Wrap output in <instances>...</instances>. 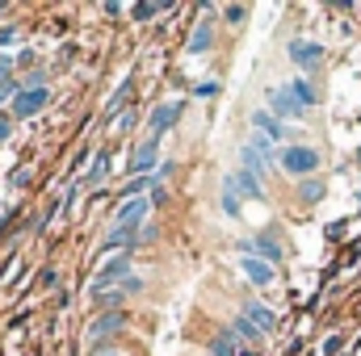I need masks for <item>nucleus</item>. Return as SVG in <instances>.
I'll return each mask as SVG.
<instances>
[{
  "label": "nucleus",
  "mask_w": 361,
  "mask_h": 356,
  "mask_svg": "<svg viewBox=\"0 0 361 356\" xmlns=\"http://www.w3.org/2000/svg\"><path fill=\"white\" fill-rule=\"evenodd\" d=\"M277 164H281L290 177H311V172L319 168V151H315V147H298V143H290V147L277 151Z\"/></svg>",
  "instance_id": "1"
},
{
  "label": "nucleus",
  "mask_w": 361,
  "mask_h": 356,
  "mask_svg": "<svg viewBox=\"0 0 361 356\" xmlns=\"http://www.w3.org/2000/svg\"><path fill=\"white\" fill-rule=\"evenodd\" d=\"M147 214H152V197H126V201L118 205L114 222H118V231H135Z\"/></svg>",
  "instance_id": "2"
},
{
  "label": "nucleus",
  "mask_w": 361,
  "mask_h": 356,
  "mask_svg": "<svg viewBox=\"0 0 361 356\" xmlns=\"http://www.w3.org/2000/svg\"><path fill=\"white\" fill-rule=\"evenodd\" d=\"M47 101H51V89H25L13 96V117L17 122H25V117H34V113H42L47 109Z\"/></svg>",
  "instance_id": "3"
},
{
  "label": "nucleus",
  "mask_w": 361,
  "mask_h": 356,
  "mask_svg": "<svg viewBox=\"0 0 361 356\" xmlns=\"http://www.w3.org/2000/svg\"><path fill=\"white\" fill-rule=\"evenodd\" d=\"M126 276H130V260H126V256L109 260V265H105L101 272H97V276H92V298H97V293H105L109 285H122Z\"/></svg>",
  "instance_id": "4"
},
{
  "label": "nucleus",
  "mask_w": 361,
  "mask_h": 356,
  "mask_svg": "<svg viewBox=\"0 0 361 356\" xmlns=\"http://www.w3.org/2000/svg\"><path fill=\"white\" fill-rule=\"evenodd\" d=\"M269 113L277 117V122H281V117L294 122V117H302V105H298V101L290 96V89L281 84V89H269Z\"/></svg>",
  "instance_id": "5"
},
{
  "label": "nucleus",
  "mask_w": 361,
  "mask_h": 356,
  "mask_svg": "<svg viewBox=\"0 0 361 356\" xmlns=\"http://www.w3.org/2000/svg\"><path fill=\"white\" fill-rule=\"evenodd\" d=\"M227 189H231L235 197H265V180L252 177L248 168H235V172L227 177Z\"/></svg>",
  "instance_id": "6"
},
{
  "label": "nucleus",
  "mask_w": 361,
  "mask_h": 356,
  "mask_svg": "<svg viewBox=\"0 0 361 356\" xmlns=\"http://www.w3.org/2000/svg\"><path fill=\"white\" fill-rule=\"evenodd\" d=\"M177 117H180V101H164V105H156V109H152V122H147V126H152V139H160L164 130H173Z\"/></svg>",
  "instance_id": "7"
},
{
  "label": "nucleus",
  "mask_w": 361,
  "mask_h": 356,
  "mask_svg": "<svg viewBox=\"0 0 361 356\" xmlns=\"http://www.w3.org/2000/svg\"><path fill=\"white\" fill-rule=\"evenodd\" d=\"M244 319H248V323H252V327H257L261 336H269L273 327H277V314H273L265 302H252V298L244 302Z\"/></svg>",
  "instance_id": "8"
},
{
  "label": "nucleus",
  "mask_w": 361,
  "mask_h": 356,
  "mask_svg": "<svg viewBox=\"0 0 361 356\" xmlns=\"http://www.w3.org/2000/svg\"><path fill=\"white\" fill-rule=\"evenodd\" d=\"M240 268H244V276H248L257 289L273 285V276H277V272H273V265H265L261 256H240Z\"/></svg>",
  "instance_id": "9"
},
{
  "label": "nucleus",
  "mask_w": 361,
  "mask_h": 356,
  "mask_svg": "<svg viewBox=\"0 0 361 356\" xmlns=\"http://www.w3.org/2000/svg\"><path fill=\"white\" fill-rule=\"evenodd\" d=\"M319 55H324V46H319V42H302V38H294V42H290V59H294L302 72H311V68L319 63Z\"/></svg>",
  "instance_id": "10"
},
{
  "label": "nucleus",
  "mask_w": 361,
  "mask_h": 356,
  "mask_svg": "<svg viewBox=\"0 0 361 356\" xmlns=\"http://www.w3.org/2000/svg\"><path fill=\"white\" fill-rule=\"evenodd\" d=\"M252 130H257V134H265L269 143H286V126L273 117L269 109H257V113H252Z\"/></svg>",
  "instance_id": "11"
},
{
  "label": "nucleus",
  "mask_w": 361,
  "mask_h": 356,
  "mask_svg": "<svg viewBox=\"0 0 361 356\" xmlns=\"http://www.w3.org/2000/svg\"><path fill=\"white\" fill-rule=\"evenodd\" d=\"M156 151H160V139L147 134V143H143V147L135 151V160H130V172H135V177H147V172L156 168Z\"/></svg>",
  "instance_id": "12"
},
{
  "label": "nucleus",
  "mask_w": 361,
  "mask_h": 356,
  "mask_svg": "<svg viewBox=\"0 0 361 356\" xmlns=\"http://www.w3.org/2000/svg\"><path fill=\"white\" fill-rule=\"evenodd\" d=\"M252 252H261L265 265H277V260H281V248H277L273 235H257V243H244V256H252Z\"/></svg>",
  "instance_id": "13"
},
{
  "label": "nucleus",
  "mask_w": 361,
  "mask_h": 356,
  "mask_svg": "<svg viewBox=\"0 0 361 356\" xmlns=\"http://www.w3.org/2000/svg\"><path fill=\"white\" fill-rule=\"evenodd\" d=\"M210 42H214V30H210V21H202V25L193 30V38H189V55H202V51H210Z\"/></svg>",
  "instance_id": "14"
},
{
  "label": "nucleus",
  "mask_w": 361,
  "mask_h": 356,
  "mask_svg": "<svg viewBox=\"0 0 361 356\" xmlns=\"http://www.w3.org/2000/svg\"><path fill=\"white\" fill-rule=\"evenodd\" d=\"M122 323H126V319H122L118 310H109V314H101V319L92 323V340H97V336H114V331H122Z\"/></svg>",
  "instance_id": "15"
},
{
  "label": "nucleus",
  "mask_w": 361,
  "mask_h": 356,
  "mask_svg": "<svg viewBox=\"0 0 361 356\" xmlns=\"http://www.w3.org/2000/svg\"><path fill=\"white\" fill-rule=\"evenodd\" d=\"M227 331H231V340H244V344H257V340H261V331H257L244 314H240V319H231V327H227Z\"/></svg>",
  "instance_id": "16"
},
{
  "label": "nucleus",
  "mask_w": 361,
  "mask_h": 356,
  "mask_svg": "<svg viewBox=\"0 0 361 356\" xmlns=\"http://www.w3.org/2000/svg\"><path fill=\"white\" fill-rule=\"evenodd\" d=\"M286 89H290V96H294V101H298L302 109L319 101V96H315V89H311V80H294V84H286Z\"/></svg>",
  "instance_id": "17"
},
{
  "label": "nucleus",
  "mask_w": 361,
  "mask_h": 356,
  "mask_svg": "<svg viewBox=\"0 0 361 356\" xmlns=\"http://www.w3.org/2000/svg\"><path fill=\"white\" fill-rule=\"evenodd\" d=\"M240 155H244V168H248L252 177H265V172H269V164H273V160H265V155H257L252 147H244Z\"/></svg>",
  "instance_id": "18"
},
{
  "label": "nucleus",
  "mask_w": 361,
  "mask_h": 356,
  "mask_svg": "<svg viewBox=\"0 0 361 356\" xmlns=\"http://www.w3.org/2000/svg\"><path fill=\"white\" fill-rule=\"evenodd\" d=\"M210 356H240L235 340H231V331H219V336L210 340Z\"/></svg>",
  "instance_id": "19"
},
{
  "label": "nucleus",
  "mask_w": 361,
  "mask_h": 356,
  "mask_svg": "<svg viewBox=\"0 0 361 356\" xmlns=\"http://www.w3.org/2000/svg\"><path fill=\"white\" fill-rule=\"evenodd\" d=\"M169 8H173V4H135L130 17H135V21H152L156 13H169Z\"/></svg>",
  "instance_id": "20"
},
{
  "label": "nucleus",
  "mask_w": 361,
  "mask_h": 356,
  "mask_svg": "<svg viewBox=\"0 0 361 356\" xmlns=\"http://www.w3.org/2000/svg\"><path fill=\"white\" fill-rule=\"evenodd\" d=\"M105 172H109V155H97V164L89 168L85 184H101V180H105Z\"/></svg>",
  "instance_id": "21"
},
{
  "label": "nucleus",
  "mask_w": 361,
  "mask_h": 356,
  "mask_svg": "<svg viewBox=\"0 0 361 356\" xmlns=\"http://www.w3.org/2000/svg\"><path fill=\"white\" fill-rule=\"evenodd\" d=\"M143 189H152V177H135V180H126V197H143Z\"/></svg>",
  "instance_id": "22"
},
{
  "label": "nucleus",
  "mask_w": 361,
  "mask_h": 356,
  "mask_svg": "<svg viewBox=\"0 0 361 356\" xmlns=\"http://www.w3.org/2000/svg\"><path fill=\"white\" fill-rule=\"evenodd\" d=\"M324 197V184L319 180H302V201H319Z\"/></svg>",
  "instance_id": "23"
},
{
  "label": "nucleus",
  "mask_w": 361,
  "mask_h": 356,
  "mask_svg": "<svg viewBox=\"0 0 361 356\" xmlns=\"http://www.w3.org/2000/svg\"><path fill=\"white\" fill-rule=\"evenodd\" d=\"M223 17H227L231 25H240V21L248 17V8H244V4H227V8H223Z\"/></svg>",
  "instance_id": "24"
},
{
  "label": "nucleus",
  "mask_w": 361,
  "mask_h": 356,
  "mask_svg": "<svg viewBox=\"0 0 361 356\" xmlns=\"http://www.w3.org/2000/svg\"><path fill=\"white\" fill-rule=\"evenodd\" d=\"M223 210H227V214H231V218H235V214H240V197H235V193H231V189H223Z\"/></svg>",
  "instance_id": "25"
},
{
  "label": "nucleus",
  "mask_w": 361,
  "mask_h": 356,
  "mask_svg": "<svg viewBox=\"0 0 361 356\" xmlns=\"http://www.w3.org/2000/svg\"><path fill=\"white\" fill-rule=\"evenodd\" d=\"M118 289H122V298H130V293H139V289H143V281H139V276L130 272V276H126V281H122Z\"/></svg>",
  "instance_id": "26"
},
{
  "label": "nucleus",
  "mask_w": 361,
  "mask_h": 356,
  "mask_svg": "<svg viewBox=\"0 0 361 356\" xmlns=\"http://www.w3.org/2000/svg\"><path fill=\"white\" fill-rule=\"evenodd\" d=\"M126 96H130V84H122V89H118V96H114V101H109V109H105V113H118V109H122V101H126Z\"/></svg>",
  "instance_id": "27"
},
{
  "label": "nucleus",
  "mask_w": 361,
  "mask_h": 356,
  "mask_svg": "<svg viewBox=\"0 0 361 356\" xmlns=\"http://www.w3.org/2000/svg\"><path fill=\"white\" fill-rule=\"evenodd\" d=\"M13 101V80H0V105H8Z\"/></svg>",
  "instance_id": "28"
},
{
  "label": "nucleus",
  "mask_w": 361,
  "mask_h": 356,
  "mask_svg": "<svg viewBox=\"0 0 361 356\" xmlns=\"http://www.w3.org/2000/svg\"><path fill=\"white\" fill-rule=\"evenodd\" d=\"M214 92H219L214 80H202V84H197V96H214Z\"/></svg>",
  "instance_id": "29"
},
{
  "label": "nucleus",
  "mask_w": 361,
  "mask_h": 356,
  "mask_svg": "<svg viewBox=\"0 0 361 356\" xmlns=\"http://www.w3.org/2000/svg\"><path fill=\"white\" fill-rule=\"evenodd\" d=\"M8 68H13V59H8V55H0V80H8Z\"/></svg>",
  "instance_id": "30"
},
{
  "label": "nucleus",
  "mask_w": 361,
  "mask_h": 356,
  "mask_svg": "<svg viewBox=\"0 0 361 356\" xmlns=\"http://www.w3.org/2000/svg\"><path fill=\"white\" fill-rule=\"evenodd\" d=\"M8 134H13V126H8V117H0V143H4Z\"/></svg>",
  "instance_id": "31"
}]
</instances>
